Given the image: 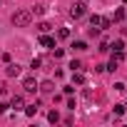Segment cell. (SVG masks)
Wrapping results in <instances>:
<instances>
[{"label":"cell","instance_id":"6da1fadb","mask_svg":"<svg viewBox=\"0 0 127 127\" xmlns=\"http://www.w3.org/2000/svg\"><path fill=\"white\" fill-rule=\"evenodd\" d=\"M10 20H13V25H15V28H28V25H30V20H32V13H30V10H15Z\"/></svg>","mask_w":127,"mask_h":127},{"label":"cell","instance_id":"7a4b0ae2","mask_svg":"<svg viewBox=\"0 0 127 127\" xmlns=\"http://www.w3.org/2000/svg\"><path fill=\"white\" fill-rule=\"evenodd\" d=\"M70 15H72V18H82V15H85V3H82V0H80V3H72Z\"/></svg>","mask_w":127,"mask_h":127},{"label":"cell","instance_id":"3957f363","mask_svg":"<svg viewBox=\"0 0 127 127\" xmlns=\"http://www.w3.org/2000/svg\"><path fill=\"white\" fill-rule=\"evenodd\" d=\"M5 75H8V77H18V75H20V65H13V62H8Z\"/></svg>","mask_w":127,"mask_h":127},{"label":"cell","instance_id":"277c9868","mask_svg":"<svg viewBox=\"0 0 127 127\" xmlns=\"http://www.w3.org/2000/svg\"><path fill=\"white\" fill-rule=\"evenodd\" d=\"M23 87H25V92H35V90H37V82H35L32 77H25V80H23Z\"/></svg>","mask_w":127,"mask_h":127},{"label":"cell","instance_id":"5b68a950","mask_svg":"<svg viewBox=\"0 0 127 127\" xmlns=\"http://www.w3.org/2000/svg\"><path fill=\"white\" fill-rule=\"evenodd\" d=\"M10 107H13V110H20V107H25V100H23V95H15V97L10 100Z\"/></svg>","mask_w":127,"mask_h":127},{"label":"cell","instance_id":"8992f818","mask_svg":"<svg viewBox=\"0 0 127 127\" xmlns=\"http://www.w3.org/2000/svg\"><path fill=\"white\" fill-rule=\"evenodd\" d=\"M40 45H42V47H52V45H55V37H50V35L42 32V35H40Z\"/></svg>","mask_w":127,"mask_h":127},{"label":"cell","instance_id":"52a82bcc","mask_svg":"<svg viewBox=\"0 0 127 127\" xmlns=\"http://www.w3.org/2000/svg\"><path fill=\"white\" fill-rule=\"evenodd\" d=\"M37 90H42V92H52V90H55V85H52L50 80H42V82L37 85Z\"/></svg>","mask_w":127,"mask_h":127},{"label":"cell","instance_id":"ba28073f","mask_svg":"<svg viewBox=\"0 0 127 127\" xmlns=\"http://www.w3.org/2000/svg\"><path fill=\"white\" fill-rule=\"evenodd\" d=\"M72 50L82 52V50H87V42H85V40H75V42H72Z\"/></svg>","mask_w":127,"mask_h":127},{"label":"cell","instance_id":"9c48e42d","mask_svg":"<svg viewBox=\"0 0 127 127\" xmlns=\"http://www.w3.org/2000/svg\"><path fill=\"white\" fill-rule=\"evenodd\" d=\"M37 107H40V102H35V105H28V107H25V115H28V117H32V115L37 112Z\"/></svg>","mask_w":127,"mask_h":127},{"label":"cell","instance_id":"30bf717a","mask_svg":"<svg viewBox=\"0 0 127 127\" xmlns=\"http://www.w3.org/2000/svg\"><path fill=\"white\" fill-rule=\"evenodd\" d=\"M110 47H112L115 52H122V50H125V42H122V40H115V42H112Z\"/></svg>","mask_w":127,"mask_h":127},{"label":"cell","instance_id":"8fae6325","mask_svg":"<svg viewBox=\"0 0 127 127\" xmlns=\"http://www.w3.org/2000/svg\"><path fill=\"white\" fill-rule=\"evenodd\" d=\"M72 82H75V85H85V75L75 70V77H72Z\"/></svg>","mask_w":127,"mask_h":127},{"label":"cell","instance_id":"7c38bea8","mask_svg":"<svg viewBox=\"0 0 127 127\" xmlns=\"http://www.w3.org/2000/svg\"><path fill=\"white\" fill-rule=\"evenodd\" d=\"M57 37H60V40H67V37H70V30H67V28H60V30H57Z\"/></svg>","mask_w":127,"mask_h":127},{"label":"cell","instance_id":"4fadbf2b","mask_svg":"<svg viewBox=\"0 0 127 127\" xmlns=\"http://www.w3.org/2000/svg\"><path fill=\"white\" fill-rule=\"evenodd\" d=\"M125 15H127V13H125L122 8H120V10H115V20H117V23H122V20H125Z\"/></svg>","mask_w":127,"mask_h":127},{"label":"cell","instance_id":"5bb4252c","mask_svg":"<svg viewBox=\"0 0 127 127\" xmlns=\"http://www.w3.org/2000/svg\"><path fill=\"white\" fill-rule=\"evenodd\" d=\"M110 25H112V20H110V18H100V28H102V30H107Z\"/></svg>","mask_w":127,"mask_h":127},{"label":"cell","instance_id":"9a60e30c","mask_svg":"<svg viewBox=\"0 0 127 127\" xmlns=\"http://www.w3.org/2000/svg\"><path fill=\"white\" fill-rule=\"evenodd\" d=\"M30 13H32V15H42V13H45V5H35Z\"/></svg>","mask_w":127,"mask_h":127},{"label":"cell","instance_id":"2e32d148","mask_svg":"<svg viewBox=\"0 0 127 127\" xmlns=\"http://www.w3.org/2000/svg\"><path fill=\"white\" fill-rule=\"evenodd\" d=\"M47 120H50V122H60V115H57V110H52V112L47 115Z\"/></svg>","mask_w":127,"mask_h":127},{"label":"cell","instance_id":"e0dca14e","mask_svg":"<svg viewBox=\"0 0 127 127\" xmlns=\"http://www.w3.org/2000/svg\"><path fill=\"white\" fill-rule=\"evenodd\" d=\"M50 28H52V25H50V23H40V25H37V30H40V32H47V30H50Z\"/></svg>","mask_w":127,"mask_h":127},{"label":"cell","instance_id":"ac0fdd59","mask_svg":"<svg viewBox=\"0 0 127 127\" xmlns=\"http://www.w3.org/2000/svg\"><path fill=\"white\" fill-rule=\"evenodd\" d=\"M80 67H82V65H80L77 60H72V62H70V70H72V72H75V70H80Z\"/></svg>","mask_w":127,"mask_h":127},{"label":"cell","instance_id":"d6986e66","mask_svg":"<svg viewBox=\"0 0 127 127\" xmlns=\"http://www.w3.org/2000/svg\"><path fill=\"white\" fill-rule=\"evenodd\" d=\"M107 50H110V45H107V40H102L100 42V52H107Z\"/></svg>","mask_w":127,"mask_h":127},{"label":"cell","instance_id":"ffe728a7","mask_svg":"<svg viewBox=\"0 0 127 127\" xmlns=\"http://www.w3.org/2000/svg\"><path fill=\"white\" fill-rule=\"evenodd\" d=\"M40 65H42V62H40V60H37V57H35V60H32V62H30V67H32V70H37V67H40Z\"/></svg>","mask_w":127,"mask_h":127},{"label":"cell","instance_id":"44dd1931","mask_svg":"<svg viewBox=\"0 0 127 127\" xmlns=\"http://www.w3.org/2000/svg\"><path fill=\"white\" fill-rule=\"evenodd\" d=\"M125 112V105H115V115H122Z\"/></svg>","mask_w":127,"mask_h":127},{"label":"cell","instance_id":"7402d4cb","mask_svg":"<svg viewBox=\"0 0 127 127\" xmlns=\"http://www.w3.org/2000/svg\"><path fill=\"white\" fill-rule=\"evenodd\" d=\"M8 110H10V105H5V102H0V112H3V115H5Z\"/></svg>","mask_w":127,"mask_h":127}]
</instances>
